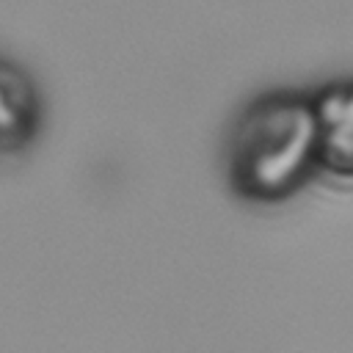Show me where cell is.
Listing matches in <instances>:
<instances>
[{
	"label": "cell",
	"mask_w": 353,
	"mask_h": 353,
	"mask_svg": "<svg viewBox=\"0 0 353 353\" xmlns=\"http://www.w3.org/2000/svg\"><path fill=\"white\" fill-rule=\"evenodd\" d=\"M41 121L36 83L11 61L0 58V152L28 146Z\"/></svg>",
	"instance_id": "3957f363"
},
{
	"label": "cell",
	"mask_w": 353,
	"mask_h": 353,
	"mask_svg": "<svg viewBox=\"0 0 353 353\" xmlns=\"http://www.w3.org/2000/svg\"><path fill=\"white\" fill-rule=\"evenodd\" d=\"M317 168L353 179V77L334 80L312 97Z\"/></svg>",
	"instance_id": "7a4b0ae2"
},
{
	"label": "cell",
	"mask_w": 353,
	"mask_h": 353,
	"mask_svg": "<svg viewBox=\"0 0 353 353\" xmlns=\"http://www.w3.org/2000/svg\"><path fill=\"white\" fill-rule=\"evenodd\" d=\"M317 168L309 97L265 94L237 119L229 138V182L248 201H284Z\"/></svg>",
	"instance_id": "6da1fadb"
}]
</instances>
